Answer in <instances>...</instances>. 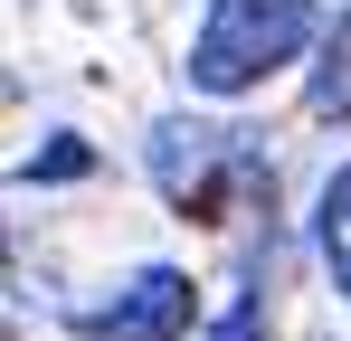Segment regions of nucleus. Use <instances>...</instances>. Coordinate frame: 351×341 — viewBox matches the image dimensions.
<instances>
[{
	"mask_svg": "<svg viewBox=\"0 0 351 341\" xmlns=\"http://www.w3.org/2000/svg\"><path fill=\"white\" fill-rule=\"evenodd\" d=\"M313 38V0H209L199 38H190V86L199 95H237L266 66H285Z\"/></svg>",
	"mask_w": 351,
	"mask_h": 341,
	"instance_id": "1",
	"label": "nucleus"
},
{
	"mask_svg": "<svg viewBox=\"0 0 351 341\" xmlns=\"http://www.w3.org/2000/svg\"><path fill=\"white\" fill-rule=\"evenodd\" d=\"M313 237H323V266H332V284H342V303H351V162L323 180V218H313Z\"/></svg>",
	"mask_w": 351,
	"mask_h": 341,
	"instance_id": "4",
	"label": "nucleus"
},
{
	"mask_svg": "<svg viewBox=\"0 0 351 341\" xmlns=\"http://www.w3.org/2000/svg\"><path fill=\"white\" fill-rule=\"evenodd\" d=\"M152 180H162L171 209H219V180H266V162H256V142L228 133V123L171 114V123L152 133Z\"/></svg>",
	"mask_w": 351,
	"mask_h": 341,
	"instance_id": "2",
	"label": "nucleus"
},
{
	"mask_svg": "<svg viewBox=\"0 0 351 341\" xmlns=\"http://www.w3.org/2000/svg\"><path fill=\"white\" fill-rule=\"evenodd\" d=\"M76 332H86V341H180V332H190V275H171V266H143V275L123 284L114 303L76 313Z\"/></svg>",
	"mask_w": 351,
	"mask_h": 341,
	"instance_id": "3",
	"label": "nucleus"
},
{
	"mask_svg": "<svg viewBox=\"0 0 351 341\" xmlns=\"http://www.w3.org/2000/svg\"><path fill=\"white\" fill-rule=\"evenodd\" d=\"M86 162H95V152H86L76 133H58V142H48V152L29 162V180H76V170H86Z\"/></svg>",
	"mask_w": 351,
	"mask_h": 341,
	"instance_id": "6",
	"label": "nucleus"
},
{
	"mask_svg": "<svg viewBox=\"0 0 351 341\" xmlns=\"http://www.w3.org/2000/svg\"><path fill=\"white\" fill-rule=\"evenodd\" d=\"M209 341H256V294H237V303H228V323H219Z\"/></svg>",
	"mask_w": 351,
	"mask_h": 341,
	"instance_id": "7",
	"label": "nucleus"
},
{
	"mask_svg": "<svg viewBox=\"0 0 351 341\" xmlns=\"http://www.w3.org/2000/svg\"><path fill=\"white\" fill-rule=\"evenodd\" d=\"M313 114H351V19L323 38V66H313Z\"/></svg>",
	"mask_w": 351,
	"mask_h": 341,
	"instance_id": "5",
	"label": "nucleus"
}]
</instances>
